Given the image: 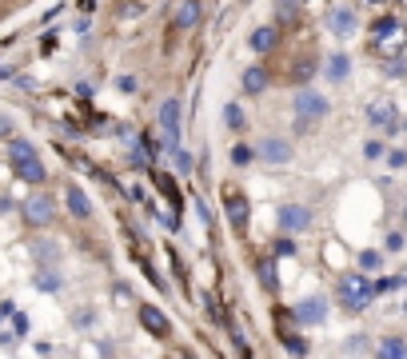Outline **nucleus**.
Wrapping results in <instances>:
<instances>
[{
  "label": "nucleus",
  "instance_id": "26",
  "mask_svg": "<svg viewBox=\"0 0 407 359\" xmlns=\"http://www.w3.org/2000/svg\"><path fill=\"white\" fill-rule=\"evenodd\" d=\"M224 120H228V128H232V132H244V112L236 108V104H228V108H224Z\"/></svg>",
  "mask_w": 407,
  "mask_h": 359
},
{
  "label": "nucleus",
  "instance_id": "16",
  "mask_svg": "<svg viewBox=\"0 0 407 359\" xmlns=\"http://www.w3.org/2000/svg\"><path fill=\"white\" fill-rule=\"evenodd\" d=\"M367 120H371V128H384V132H391L396 128V108H391V104H371V108H367Z\"/></svg>",
  "mask_w": 407,
  "mask_h": 359
},
{
  "label": "nucleus",
  "instance_id": "9",
  "mask_svg": "<svg viewBox=\"0 0 407 359\" xmlns=\"http://www.w3.org/2000/svg\"><path fill=\"white\" fill-rule=\"evenodd\" d=\"M200 16H204L200 0H180V4H176V16H172V28L176 32H188V28H196V24H200Z\"/></svg>",
  "mask_w": 407,
  "mask_h": 359
},
{
  "label": "nucleus",
  "instance_id": "17",
  "mask_svg": "<svg viewBox=\"0 0 407 359\" xmlns=\"http://www.w3.org/2000/svg\"><path fill=\"white\" fill-rule=\"evenodd\" d=\"M152 180H156V188H160V196L168 199L172 208H180L184 199H180V192H176V180H172V176H164V172H156V168H152Z\"/></svg>",
  "mask_w": 407,
  "mask_h": 359
},
{
  "label": "nucleus",
  "instance_id": "21",
  "mask_svg": "<svg viewBox=\"0 0 407 359\" xmlns=\"http://www.w3.org/2000/svg\"><path fill=\"white\" fill-rule=\"evenodd\" d=\"M295 12H300V4H295V0H275V20H280V24H292Z\"/></svg>",
  "mask_w": 407,
  "mask_h": 359
},
{
  "label": "nucleus",
  "instance_id": "1",
  "mask_svg": "<svg viewBox=\"0 0 407 359\" xmlns=\"http://www.w3.org/2000/svg\"><path fill=\"white\" fill-rule=\"evenodd\" d=\"M9 164H12V176L24 180V184H44V180H48V168L41 164L32 140H21V136L9 140Z\"/></svg>",
  "mask_w": 407,
  "mask_h": 359
},
{
  "label": "nucleus",
  "instance_id": "2",
  "mask_svg": "<svg viewBox=\"0 0 407 359\" xmlns=\"http://www.w3.org/2000/svg\"><path fill=\"white\" fill-rule=\"evenodd\" d=\"M21 216H24L28 228H48L52 219H56V199H52L48 192H32V196L24 199Z\"/></svg>",
  "mask_w": 407,
  "mask_h": 359
},
{
  "label": "nucleus",
  "instance_id": "3",
  "mask_svg": "<svg viewBox=\"0 0 407 359\" xmlns=\"http://www.w3.org/2000/svg\"><path fill=\"white\" fill-rule=\"evenodd\" d=\"M295 116H300V132L312 128V120H324L327 116V96L312 88H300L295 92Z\"/></svg>",
  "mask_w": 407,
  "mask_h": 359
},
{
  "label": "nucleus",
  "instance_id": "15",
  "mask_svg": "<svg viewBox=\"0 0 407 359\" xmlns=\"http://www.w3.org/2000/svg\"><path fill=\"white\" fill-rule=\"evenodd\" d=\"M248 44H252V52H272L275 44H280V28L264 24V28H255L252 36H248Z\"/></svg>",
  "mask_w": 407,
  "mask_h": 359
},
{
  "label": "nucleus",
  "instance_id": "11",
  "mask_svg": "<svg viewBox=\"0 0 407 359\" xmlns=\"http://www.w3.org/2000/svg\"><path fill=\"white\" fill-rule=\"evenodd\" d=\"M327 32H332V36H352V32H356V12L352 9H332L327 12Z\"/></svg>",
  "mask_w": 407,
  "mask_h": 359
},
{
  "label": "nucleus",
  "instance_id": "30",
  "mask_svg": "<svg viewBox=\"0 0 407 359\" xmlns=\"http://www.w3.org/2000/svg\"><path fill=\"white\" fill-rule=\"evenodd\" d=\"M176 172H180V176H192V168H196V164H192V156H188V152H176Z\"/></svg>",
  "mask_w": 407,
  "mask_h": 359
},
{
  "label": "nucleus",
  "instance_id": "25",
  "mask_svg": "<svg viewBox=\"0 0 407 359\" xmlns=\"http://www.w3.org/2000/svg\"><path fill=\"white\" fill-rule=\"evenodd\" d=\"M36 288L41 291H60V276H56V271H41V276H36Z\"/></svg>",
  "mask_w": 407,
  "mask_h": 359
},
{
  "label": "nucleus",
  "instance_id": "14",
  "mask_svg": "<svg viewBox=\"0 0 407 359\" xmlns=\"http://www.w3.org/2000/svg\"><path fill=\"white\" fill-rule=\"evenodd\" d=\"M376 359H407V339L403 335H384L376 348Z\"/></svg>",
  "mask_w": 407,
  "mask_h": 359
},
{
  "label": "nucleus",
  "instance_id": "32",
  "mask_svg": "<svg viewBox=\"0 0 407 359\" xmlns=\"http://www.w3.org/2000/svg\"><path fill=\"white\" fill-rule=\"evenodd\" d=\"M36 259L52 264V259H56V248H52V244H36Z\"/></svg>",
  "mask_w": 407,
  "mask_h": 359
},
{
  "label": "nucleus",
  "instance_id": "13",
  "mask_svg": "<svg viewBox=\"0 0 407 359\" xmlns=\"http://www.w3.org/2000/svg\"><path fill=\"white\" fill-rule=\"evenodd\" d=\"M140 323H144V328H148V331H152V335H168V331H172V323H168V316H164V311H156L152 308V303H144V308H140Z\"/></svg>",
  "mask_w": 407,
  "mask_h": 359
},
{
  "label": "nucleus",
  "instance_id": "29",
  "mask_svg": "<svg viewBox=\"0 0 407 359\" xmlns=\"http://www.w3.org/2000/svg\"><path fill=\"white\" fill-rule=\"evenodd\" d=\"M396 288H403V279H376V283H371L376 296H387V291H396Z\"/></svg>",
  "mask_w": 407,
  "mask_h": 359
},
{
  "label": "nucleus",
  "instance_id": "28",
  "mask_svg": "<svg viewBox=\"0 0 407 359\" xmlns=\"http://www.w3.org/2000/svg\"><path fill=\"white\" fill-rule=\"evenodd\" d=\"M280 339H284V348L292 351V355H307V343L300 335H292V331H287V335H280Z\"/></svg>",
  "mask_w": 407,
  "mask_h": 359
},
{
  "label": "nucleus",
  "instance_id": "23",
  "mask_svg": "<svg viewBox=\"0 0 407 359\" xmlns=\"http://www.w3.org/2000/svg\"><path fill=\"white\" fill-rule=\"evenodd\" d=\"M252 160H255V148H248V144H236V148H232V164H236V168H248Z\"/></svg>",
  "mask_w": 407,
  "mask_h": 359
},
{
  "label": "nucleus",
  "instance_id": "7",
  "mask_svg": "<svg viewBox=\"0 0 407 359\" xmlns=\"http://www.w3.org/2000/svg\"><path fill=\"white\" fill-rule=\"evenodd\" d=\"M255 156H264L268 164H287V160H292V144H287L284 136H264L260 148H255Z\"/></svg>",
  "mask_w": 407,
  "mask_h": 359
},
{
  "label": "nucleus",
  "instance_id": "31",
  "mask_svg": "<svg viewBox=\"0 0 407 359\" xmlns=\"http://www.w3.org/2000/svg\"><path fill=\"white\" fill-rule=\"evenodd\" d=\"M275 256H280V259H284V256H295V244L280 236V239H275Z\"/></svg>",
  "mask_w": 407,
  "mask_h": 359
},
{
  "label": "nucleus",
  "instance_id": "27",
  "mask_svg": "<svg viewBox=\"0 0 407 359\" xmlns=\"http://www.w3.org/2000/svg\"><path fill=\"white\" fill-rule=\"evenodd\" d=\"M359 268H364V271L384 268V256H379V251H359Z\"/></svg>",
  "mask_w": 407,
  "mask_h": 359
},
{
  "label": "nucleus",
  "instance_id": "18",
  "mask_svg": "<svg viewBox=\"0 0 407 359\" xmlns=\"http://www.w3.org/2000/svg\"><path fill=\"white\" fill-rule=\"evenodd\" d=\"M268 88V72L260 68V64H252V68L244 72V92H252V96H260V92Z\"/></svg>",
  "mask_w": 407,
  "mask_h": 359
},
{
  "label": "nucleus",
  "instance_id": "8",
  "mask_svg": "<svg viewBox=\"0 0 407 359\" xmlns=\"http://www.w3.org/2000/svg\"><path fill=\"white\" fill-rule=\"evenodd\" d=\"M224 212H228V224L244 228L248 224V196L240 188H224Z\"/></svg>",
  "mask_w": 407,
  "mask_h": 359
},
{
  "label": "nucleus",
  "instance_id": "10",
  "mask_svg": "<svg viewBox=\"0 0 407 359\" xmlns=\"http://www.w3.org/2000/svg\"><path fill=\"white\" fill-rule=\"evenodd\" d=\"M307 224H312V212H307L304 204H284V208H280V228L284 231H304Z\"/></svg>",
  "mask_w": 407,
  "mask_h": 359
},
{
  "label": "nucleus",
  "instance_id": "34",
  "mask_svg": "<svg viewBox=\"0 0 407 359\" xmlns=\"http://www.w3.org/2000/svg\"><path fill=\"white\" fill-rule=\"evenodd\" d=\"M0 140H12V120L0 112Z\"/></svg>",
  "mask_w": 407,
  "mask_h": 359
},
{
  "label": "nucleus",
  "instance_id": "24",
  "mask_svg": "<svg viewBox=\"0 0 407 359\" xmlns=\"http://www.w3.org/2000/svg\"><path fill=\"white\" fill-rule=\"evenodd\" d=\"M312 72H316V60H312V56H304V60H295V68H292V80H307V76H312Z\"/></svg>",
  "mask_w": 407,
  "mask_h": 359
},
{
  "label": "nucleus",
  "instance_id": "33",
  "mask_svg": "<svg viewBox=\"0 0 407 359\" xmlns=\"http://www.w3.org/2000/svg\"><path fill=\"white\" fill-rule=\"evenodd\" d=\"M364 156H367V160H379V156H384V144H376V140H367Z\"/></svg>",
  "mask_w": 407,
  "mask_h": 359
},
{
  "label": "nucleus",
  "instance_id": "20",
  "mask_svg": "<svg viewBox=\"0 0 407 359\" xmlns=\"http://www.w3.org/2000/svg\"><path fill=\"white\" fill-rule=\"evenodd\" d=\"M371 32H376V44H379V40H387V36H396V32H399V20L396 16H379Z\"/></svg>",
  "mask_w": 407,
  "mask_h": 359
},
{
  "label": "nucleus",
  "instance_id": "5",
  "mask_svg": "<svg viewBox=\"0 0 407 359\" xmlns=\"http://www.w3.org/2000/svg\"><path fill=\"white\" fill-rule=\"evenodd\" d=\"M292 311H295L300 323H324L327 319V296H307V299H300Z\"/></svg>",
  "mask_w": 407,
  "mask_h": 359
},
{
  "label": "nucleus",
  "instance_id": "12",
  "mask_svg": "<svg viewBox=\"0 0 407 359\" xmlns=\"http://www.w3.org/2000/svg\"><path fill=\"white\" fill-rule=\"evenodd\" d=\"M64 204H68V212H72L76 219H92V199L84 196L76 184H68V188H64Z\"/></svg>",
  "mask_w": 407,
  "mask_h": 359
},
{
  "label": "nucleus",
  "instance_id": "35",
  "mask_svg": "<svg viewBox=\"0 0 407 359\" xmlns=\"http://www.w3.org/2000/svg\"><path fill=\"white\" fill-rule=\"evenodd\" d=\"M0 311H4V308H0Z\"/></svg>",
  "mask_w": 407,
  "mask_h": 359
},
{
  "label": "nucleus",
  "instance_id": "4",
  "mask_svg": "<svg viewBox=\"0 0 407 359\" xmlns=\"http://www.w3.org/2000/svg\"><path fill=\"white\" fill-rule=\"evenodd\" d=\"M371 299H376V291H371V283H364L359 276H344V279H339V303H344L347 311H364Z\"/></svg>",
  "mask_w": 407,
  "mask_h": 359
},
{
  "label": "nucleus",
  "instance_id": "19",
  "mask_svg": "<svg viewBox=\"0 0 407 359\" xmlns=\"http://www.w3.org/2000/svg\"><path fill=\"white\" fill-rule=\"evenodd\" d=\"M255 271H260V283L268 291H275V268H272V256H260L255 259Z\"/></svg>",
  "mask_w": 407,
  "mask_h": 359
},
{
  "label": "nucleus",
  "instance_id": "6",
  "mask_svg": "<svg viewBox=\"0 0 407 359\" xmlns=\"http://www.w3.org/2000/svg\"><path fill=\"white\" fill-rule=\"evenodd\" d=\"M160 128H164V140H168V144L180 140V100L176 96H168L160 104Z\"/></svg>",
  "mask_w": 407,
  "mask_h": 359
},
{
  "label": "nucleus",
  "instance_id": "22",
  "mask_svg": "<svg viewBox=\"0 0 407 359\" xmlns=\"http://www.w3.org/2000/svg\"><path fill=\"white\" fill-rule=\"evenodd\" d=\"M347 72H352V60H347V56H332V60H327V76H332V80H344Z\"/></svg>",
  "mask_w": 407,
  "mask_h": 359
}]
</instances>
